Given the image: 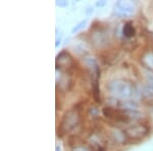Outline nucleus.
I'll use <instances>...</instances> for the list:
<instances>
[{
  "mask_svg": "<svg viewBox=\"0 0 153 151\" xmlns=\"http://www.w3.org/2000/svg\"><path fill=\"white\" fill-rule=\"evenodd\" d=\"M107 90L112 95V97L128 100L134 92V86L128 80L117 79L107 84Z\"/></svg>",
  "mask_w": 153,
  "mask_h": 151,
  "instance_id": "obj_1",
  "label": "nucleus"
},
{
  "mask_svg": "<svg viewBox=\"0 0 153 151\" xmlns=\"http://www.w3.org/2000/svg\"><path fill=\"white\" fill-rule=\"evenodd\" d=\"M79 122H80V115H79L78 110L71 109L65 113L59 128L63 133L70 132L79 125Z\"/></svg>",
  "mask_w": 153,
  "mask_h": 151,
  "instance_id": "obj_2",
  "label": "nucleus"
},
{
  "mask_svg": "<svg viewBox=\"0 0 153 151\" xmlns=\"http://www.w3.org/2000/svg\"><path fill=\"white\" fill-rule=\"evenodd\" d=\"M149 132V129L143 123H136V125L131 126L125 131L126 135L129 139L139 140L144 138Z\"/></svg>",
  "mask_w": 153,
  "mask_h": 151,
  "instance_id": "obj_3",
  "label": "nucleus"
},
{
  "mask_svg": "<svg viewBox=\"0 0 153 151\" xmlns=\"http://www.w3.org/2000/svg\"><path fill=\"white\" fill-rule=\"evenodd\" d=\"M135 12V4L131 1H117L114 5V13L120 18H128Z\"/></svg>",
  "mask_w": 153,
  "mask_h": 151,
  "instance_id": "obj_4",
  "label": "nucleus"
},
{
  "mask_svg": "<svg viewBox=\"0 0 153 151\" xmlns=\"http://www.w3.org/2000/svg\"><path fill=\"white\" fill-rule=\"evenodd\" d=\"M74 64V60L71 58V56L65 51H62L60 54L57 55V58H56V65L57 68H70L73 66Z\"/></svg>",
  "mask_w": 153,
  "mask_h": 151,
  "instance_id": "obj_5",
  "label": "nucleus"
},
{
  "mask_svg": "<svg viewBox=\"0 0 153 151\" xmlns=\"http://www.w3.org/2000/svg\"><path fill=\"white\" fill-rule=\"evenodd\" d=\"M120 106L122 107L123 110H126V111H137L138 109V103L136 102L134 100H123L122 102L120 103Z\"/></svg>",
  "mask_w": 153,
  "mask_h": 151,
  "instance_id": "obj_6",
  "label": "nucleus"
},
{
  "mask_svg": "<svg viewBox=\"0 0 153 151\" xmlns=\"http://www.w3.org/2000/svg\"><path fill=\"white\" fill-rule=\"evenodd\" d=\"M142 63L144 64V66H146L149 70H153V52L152 51H148L143 55L141 58Z\"/></svg>",
  "mask_w": 153,
  "mask_h": 151,
  "instance_id": "obj_7",
  "label": "nucleus"
},
{
  "mask_svg": "<svg viewBox=\"0 0 153 151\" xmlns=\"http://www.w3.org/2000/svg\"><path fill=\"white\" fill-rule=\"evenodd\" d=\"M123 34H124V36L127 37V38H132V37L135 36L136 30L134 27H133V24L131 23V22L125 24L124 28H123Z\"/></svg>",
  "mask_w": 153,
  "mask_h": 151,
  "instance_id": "obj_8",
  "label": "nucleus"
},
{
  "mask_svg": "<svg viewBox=\"0 0 153 151\" xmlns=\"http://www.w3.org/2000/svg\"><path fill=\"white\" fill-rule=\"evenodd\" d=\"M87 23H88V19H83V21H81L80 23H78L75 27H74L73 29H71V34H76V33H78V32H80L81 30H83L84 28H85L86 25H87Z\"/></svg>",
  "mask_w": 153,
  "mask_h": 151,
  "instance_id": "obj_9",
  "label": "nucleus"
},
{
  "mask_svg": "<svg viewBox=\"0 0 153 151\" xmlns=\"http://www.w3.org/2000/svg\"><path fill=\"white\" fill-rule=\"evenodd\" d=\"M143 93L145 94V96H146L147 98L153 97V89L150 88L149 86H146V87L144 88V91H143Z\"/></svg>",
  "mask_w": 153,
  "mask_h": 151,
  "instance_id": "obj_10",
  "label": "nucleus"
},
{
  "mask_svg": "<svg viewBox=\"0 0 153 151\" xmlns=\"http://www.w3.org/2000/svg\"><path fill=\"white\" fill-rule=\"evenodd\" d=\"M146 79H147V86H149L150 88L153 89V74L147 73L146 74Z\"/></svg>",
  "mask_w": 153,
  "mask_h": 151,
  "instance_id": "obj_11",
  "label": "nucleus"
},
{
  "mask_svg": "<svg viewBox=\"0 0 153 151\" xmlns=\"http://www.w3.org/2000/svg\"><path fill=\"white\" fill-rule=\"evenodd\" d=\"M73 151H92V149L87 146H76V147L73 148Z\"/></svg>",
  "mask_w": 153,
  "mask_h": 151,
  "instance_id": "obj_12",
  "label": "nucleus"
},
{
  "mask_svg": "<svg viewBox=\"0 0 153 151\" xmlns=\"http://www.w3.org/2000/svg\"><path fill=\"white\" fill-rule=\"evenodd\" d=\"M89 112H90V115H92V116L96 118L98 115V113H99V111H98V108L96 106H91L90 109H89Z\"/></svg>",
  "mask_w": 153,
  "mask_h": 151,
  "instance_id": "obj_13",
  "label": "nucleus"
},
{
  "mask_svg": "<svg viewBox=\"0 0 153 151\" xmlns=\"http://www.w3.org/2000/svg\"><path fill=\"white\" fill-rule=\"evenodd\" d=\"M55 3H56V5L60 6V7H65L68 5V1H65V0H59V1H56Z\"/></svg>",
  "mask_w": 153,
  "mask_h": 151,
  "instance_id": "obj_14",
  "label": "nucleus"
},
{
  "mask_svg": "<svg viewBox=\"0 0 153 151\" xmlns=\"http://www.w3.org/2000/svg\"><path fill=\"white\" fill-rule=\"evenodd\" d=\"M93 12H94V9H93V7H88L87 10H86V13H87L88 16H89V14H92Z\"/></svg>",
  "mask_w": 153,
  "mask_h": 151,
  "instance_id": "obj_15",
  "label": "nucleus"
},
{
  "mask_svg": "<svg viewBox=\"0 0 153 151\" xmlns=\"http://www.w3.org/2000/svg\"><path fill=\"white\" fill-rule=\"evenodd\" d=\"M105 4H106V1H97V2H96V5H97V6H104L105 5Z\"/></svg>",
  "mask_w": 153,
  "mask_h": 151,
  "instance_id": "obj_16",
  "label": "nucleus"
},
{
  "mask_svg": "<svg viewBox=\"0 0 153 151\" xmlns=\"http://www.w3.org/2000/svg\"><path fill=\"white\" fill-rule=\"evenodd\" d=\"M55 151H61L60 147H59V146H56V147H55Z\"/></svg>",
  "mask_w": 153,
  "mask_h": 151,
  "instance_id": "obj_17",
  "label": "nucleus"
}]
</instances>
